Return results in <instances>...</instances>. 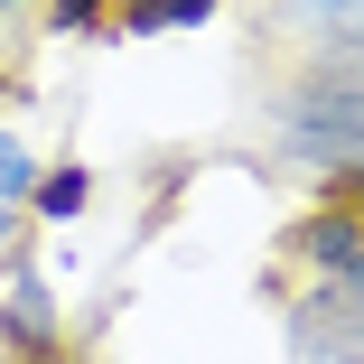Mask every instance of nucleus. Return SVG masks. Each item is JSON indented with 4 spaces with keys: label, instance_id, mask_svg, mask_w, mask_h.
<instances>
[{
    "label": "nucleus",
    "instance_id": "nucleus-1",
    "mask_svg": "<svg viewBox=\"0 0 364 364\" xmlns=\"http://www.w3.org/2000/svg\"><path fill=\"white\" fill-rule=\"evenodd\" d=\"M280 150L299 159H327V168H355L364 159V75H309L280 94Z\"/></svg>",
    "mask_w": 364,
    "mask_h": 364
},
{
    "label": "nucleus",
    "instance_id": "nucleus-2",
    "mask_svg": "<svg viewBox=\"0 0 364 364\" xmlns=\"http://www.w3.org/2000/svg\"><path fill=\"white\" fill-rule=\"evenodd\" d=\"M299 252L318 262V271H364V215H318V225H299Z\"/></svg>",
    "mask_w": 364,
    "mask_h": 364
},
{
    "label": "nucleus",
    "instance_id": "nucleus-3",
    "mask_svg": "<svg viewBox=\"0 0 364 364\" xmlns=\"http://www.w3.org/2000/svg\"><path fill=\"white\" fill-rule=\"evenodd\" d=\"M0 327H10L19 346H56V299H47V280H19L10 309H0Z\"/></svg>",
    "mask_w": 364,
    "mask_h": 364
},
{
    "label": "nucleus",
    "instance_id": "nucleus-4",
    "mask_svg": "<svg viewBox=\"0 0 364 364\" xmlns=\"http://www.w3.org/2000/svg\"><path fill=\"white\" fill-rule=\"evenodd\" d=\"M215 10V0H122V28H140V38H150V28H196Z\"/></svg>",
    "mask_w": 364,
    "mask_h": 364
},
{
    "label": "nucleus",
    "instance_id": "nucleus-5",
    "mask_svg": "<svg viewBox=\"0 0 364 364\" xmlns=\"http://www.w3.org/2000/svg\"><path fill=\"white\" fill-rule=\"evenodd\" d=\"M28 187H38V159L19 150V140H10V131H0V243H10V205H19Z\"/></svg>",
    "mask_w": 364,
    "mask_h": 364
},
{
    "label": "nucleus",
    "instance_id": "nucleus-6",
    "mask_svg": "<svg viewBox=\"0 0 364 364\" xmlns=\"http://www.w3.org/2000/svg\"><path fill=\"white\" fill-rule=\"evenodd\" d=\"M309 28H327V38H364V0H289Z\"/></svg>",
    "mask_w": 364,
    "mask_h": 364
},
{
    "label": "nucleus",
    "instance_id": "nucleus-7",
    "mask_svg": "<svg viewBox=\"0 0 364 364\" xmlns=\"http://www.w3.org/2000/svg\"><path fill=\"white\" fill-rule=\"evenodd\" d=\"M28 205H38V215H85V168H56V178H38V187H28Z\"/></svg>",
    "mask_w": 364,
    "mask_h": 364
},
{
    "label": "nucleus",
    "instance_id": "nucleus-8",
    "mask_svg": "<svg viewBox=\"0 0 364 364\" xmlns=\"http://www.w3.org/2000/svg\"><path fill=\"white\" fill-rule=\"evenodd\" d=\"M103 19V0H56V28H94Z\"/></svg>",
    "mask_w": 364,
    "mask_h": 364
}]
</instances>
